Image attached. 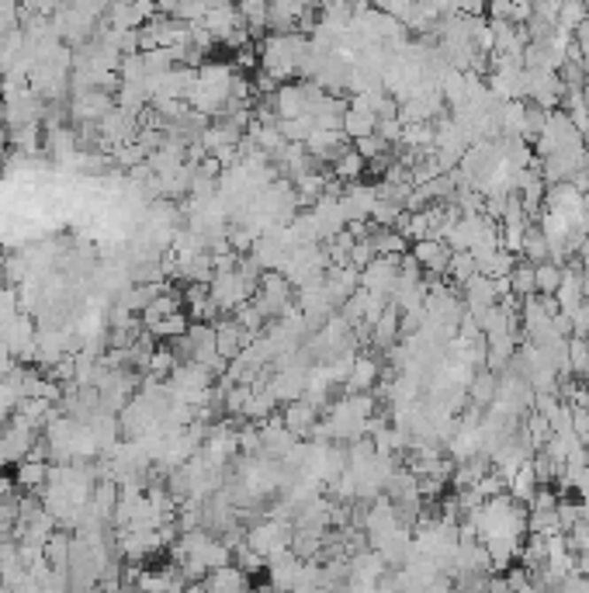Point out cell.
<instances>
[{
  "label": "cell",
  "instance_id": "cell-3",
  "mask_svg": "<svg viewBox=\"0 0 589 593\" xmlns=\"http://www.w3.org/2000/svg\"><path fill=\"white\" fill-rule=\"evenodd\" d=\"M409 254H413V257L420 261V268L433 277H444V271H447V261H451V246H447L444 239H437V237L409 243Z\"/></svg>",
  "mask_w": 589,
  "mask_h": 593
},
{
  "label": "cell",
  "instance_id": "cell-15",
  "mask_svg": "<svg viewBox=\"0 0 589 593\" xmlns=\"http://www.w3.org/2000/svg\"><path fill=\"white\" fill-rule=\"evenodd\" d=\"M45 479H49V469H45L42 458H25V465L18 469V486L21 489H39Z\"/></svg>",
  "mask_w": 589,
  "mask_h": 593
},
{
  "label": "cell",
  "instance_id": "cell-12",
  "mask_svg": "<svg viewBox=\"0 0 589 593\" xmlns=\"http://www.w3.org/2000/svg\"><path fill=\"white\" fill-rule=\"evenodd\" d=\"M569 368L576 378L583 382L589 378V337H579V333L569 337Z\"/></svg>",
  "mask_w": 589,
  "mask_h": 593
},
{
  "label": "cell",
  "instance_id": "cell-5",
  "mask_svg": "<svg viewBox=\"0 0 589 593\" xmlns=\"http://www.w3.org/2000/svg\"><path fill=\"white\" fill-rule=\"evenodd\" d=\"M250 340H253V333L243 330V326L236 323V316L215 326V347H219V355L226 357V361H233V357L243 355V347H246Z\"/></svg>",
  "mask_w": 589,
  "mask_h": 593
},
{
  "label": "cell",
  "instance_id": "cell-2",
  "mask_svg": "<svg viewBox=\"0 0 589 593\" xmlns=\"http://www.w3.org/2000/svg\"><path fill=\"white\" fill-rule=\"evenodd\" d=\"M395 277H399V257H385L378 254L371 264L360 268V288L378 292V295H392Z\"/></svg>",
  "mask_w": 589,
  "mask_h": 593
},
{
  "label": "cell",
  "instance_id": "cell-17",
  "mask_svg": "<svg viewBox=\"0 0 589 593\" xmlns=\"http://www.w3.org/2000/svg\"><path fill=\"white\" fill-rule=\"evenodd\" d=\"M586 198H589V170H586Z\"/></svg>",
  "mask_w": 589,
  "mask_h": 593
},
{
  "label": "cell",
  "instance_id": "cell-9",
  "mask_svg": "<svg viewBox=\"0 0 589 593\" xmlns=\"http://www.w3.org/2000/svg\"><path fill=\"white\" fill-rule=\"evenodd\" d=\"M520 257H523V261H531V264H541V261H548V257H551L548 237H545V230H541L538 222H531V226L523 230V243H520Z\"/></svg>",
  "mask_w": 589,
  "mask_h": 593
},
{
  "label": "cell",
  "instance_id": "cell-11",
  "mask_svg": "<svg viewBox=\"0 0 589 593\" xmlns=\"http://www.w3.org/2000/svg\"><path fill=\"white\" fill-rule=\"evenodd\" d=\"M208 587L212 590H243V587H250V580H246V573L239 569V566H219V569H212V576H208Z\"/></svg>",
  "mask_w": 589,
  "mask_h": 593
},
{
  "label": "cell",
  "instance_id": "cell-14",
  "mask_svg": "<svg viewBox=\"0 0 589 593\" xmlns=\"http://www.w3.org/2000/svg\"><path fill=\"white\" fill-rule=\"evenodd\" d=\"M510 288L520 295V299H527V295H534L538 292V285H534V264L531 261H516L513 264V271H510Z\"/></svg>",
  "mask_w": 589,
  "mask_h": 593
},
{
  "label": "cell",
  "instance_id": "cell-8",
  "mask_svg": "<svg viewBox=\"0 0 589 593\" xmlns=\"http://www.w3.org/2000/svg\"><path fill=\"white\" fill-rule=\"evenodd\" d=\"M364 170H368V160L360 157L357 150H351V146H344V150L337 153V160L329 163V174H333L337 181H347V184L360 181V177H364Z\"/></svg>",
  "mask_w": 589,
  "mask_h": 593
},
{
  "label": "cell",
  "instance_id": "cell-13",
  "mask_svg": "<svg viewBox=\"0 0 589 593\" xmlns=\"http://www.w3.org/2000/svg\"><path fill=\"white\" fill-rule=\"evenodd\" d=\"M534 285H538V292L541 295H554L558 292V285H562V264L558 261H541V264H534Z\"/></svg>",
  "mask_w": 589,
  "mask_h": 593
},
{
  "label": "cell",
  "instance_id": "cell-16",
  "mask_svg": "<svg viewBox=\"0 0 589 593\" xmlns=\"http://www.w3.org/2000/svg\"><path fill=\"white\" fill-rule=\"evenodd\" d=\"M565 545H569V552H576V555L589 552V520L586 517H579V520L565 531Z\"/></svg>",
  "mask_w": 589,
  "mask_h": 593
},
{
  "label": "cell",
  "instance_id": "cell-7",
  "mask_svg": "<svg viewBox=\"0 0 589 593\" xmlns=\"http://www.w3.org/2000/svg\"><path fill=\"white\" fill-rule=\"evenodd\" d=\"M496 393H500V371H492V368H475V375H471L469 382V399L475 406H482V410H489L492 402H496Z\"/></svg>",
  "mask_w": 589,
  "mask_h": 593
},
{
  "label": "cell",
  "instance_id": "cell-1",
  "mask_svg": "<svg viewBox=\"0 0 589 593\" xmlns=\"http://www.w3.org/2000/svg\"><path fill=\"white\" fill-rule=\"evenodd\" d=\"M250 542V549L253 552H260L264 558H271V555H281L291 549V527H284L281 520H267V524H257L250 534H246Z\"/></svg>",
  "mask_w": 589,
  "mask_h": 593
},
{
  "label": "cell",
  "instance_id": "cell-6",
  "mask_svg": "<svg viewBox=\"0 0 589 593\" xmlns=\"http://www.w3.org/2000/svg\"><path fill=\"white\" fill-rule=\"evenodd\" d=\"M378 375H382V368H378L375 357L357 355L353 357L351 375H347V382H344V389H347V393H371V389L378 386Z\"/></svg>",
  "mask_w": 589,
  "mask_h": 593
},
{
  "label": "cell",
  "instance_id": "cell-4",
  "mask_svg": "<svg viewBox=\"0 0 589 593\" xmlns=\"http://www.w3.org/2000/svg\"><path fill=\"white\" fill-rule=\"evenodd\" d=\"M281 420H284V427H288V431H291L295 437L309 434V431H313V424L319 420V402L306 399V395H298V399H288V402H284V413H281Z\"/></svg>",
  "mask_w": 589,
  "mask_h": 593
},
{
  "label": "cell",
  "instance_id": "cell-10",
  "mask_svg": "<svg viewBox=\"0 0 589 593\" xmlns=\"http://www.w3.org/2000/svg\"><path fill=\"white\" fill-rule=\"evenodd\" d=\"M471 275H478V261H475V254H471V250H451V261H447L444 277H447L454 288H461Z\"/></svg>",
  "mask_w": 589,
  "mask_h": 593
}]
</instances>
